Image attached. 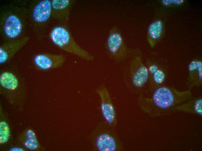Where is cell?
<instances>
[{
  "mask_svg": "<svg viewBox=\"0 0 202 151\" xmlns=\"http://www.w3.org/2000/svg\"><path fill=\"white\" fill-rule=\"evenodd\" d=\"M22 28L21 24L19 19L15 16L11 15L6 19L4 25V31L6 35L10 38H14L20 33Z\"/></svg>",
  "mask_w": 202,
  "mask_h": 151,
  "instance_id": "cell-13",
  "label": "cell"
},
{
  "mask_svg": "<svg viewBox=\"0 0 202 151\" xmlns=\"http://www.w3.org/2000/svg\"><path fill=\"white\" fill-rule=\"evenodd\" d=\"M10 136L9 127L5 121L0 123V143L3 144L8 140Z\"/></svg>",
  "mask_w": 202,
  "mask_h": 151,
  "instance_id": "cell-16",
  "label": "cell"
},
{
  "mask_svg": "<svg viewBox=\"0 0 202 151\" xmlns=\"http://www.w3.org/2000/svg\"><path fill=\"white\" fill-rule=\"evenodd\" d=\"M137 54L133 58L126 71L125 83L133 93L140 95L146 92L149 88V74L147 67Z\"/></svg>",
  "mask_w": 202,
  "mask_h": 151,
  "instance_id": "cell-3",
  "label": "cell"
},
{
  "mask_svg": "<svg viewBox=\"0 0 202 151\" xmlns=\"http://www.w3.org/2000/svg\"><path fill=\"white\" fill-rule=\"evenodd\" d=\"M107 48L109 56L116 61L122 60L126 56L127 50L121 32L114 26L111 29L107 42Z\"/></svg>",
  "mask_w": 202,
  "mask_h": 151,
  "instance_id": "cell-5",
  "label": "cell"
},
{
  "mask_svg": "<svg viewBox=\"0 0 202 151\" xmlns=\"http://www.w3.org/2000/svg\"><path fill=\"white\" fill-rule=\"evenodd\" d=\"M34 60L38 67L46 70L60 67L66 61V57L62 54H43L35 56Z\"/></svg>",
  "mask_w": 202,
  "mask_h": 151,
  "instance_id": "cell-7",
  "label": "cell"
},
{
  "mask_svg": "<svg viewBox=\"0 0 202 151\" xmlns=\"http://www.w3.org/2000/svg\"><path fill=\"white\" fill-rule=\"evenodd\" d=\"M10 151H24V149L20 148H14L10 149Z\"/></svg>",
  "mask_w": 202,
  "mask_h": 151,
  "instance_id": "cell-17",
  "label": "cell"
},
{
  "mask_svg": "<svg viewBox=\"0 0 202 151\" xmlns=\"http://www.w3.org/2000/svg\"><path fill=\"white\" fill-rule=\"evenodd\" d=\"M50 37L53 42L64 51L87 61L94 60V56L80 47L64 28L55 27L51 31Z\"/></svg>",
  "mask_w": 202,
  "mask_h": 151,
  "instance_id": "cell-4",
  "label": "cell"
},
{
  "mask_svg": "<svg viewBox=\"0 0 202 151\" xmlns=\"http://www.w3.org/2000/svg\"><path fill=\"white\" fill-rule=\"evenodd\" d=\"M26 139L24 143L25 147L30 150L36 149L38 147V143L34 132L32 130H28L26 133Z\"/></svg>",
  "mask_w": 202,
  "mask_h": 151,
  "instance_id": "cell-15",
  "label": "cell"
},
{
  "mask_svg": "<svg viewBox=\"0 0 202 151\" xmlns=\"http://www.w3.org/2000/svg\"><path fill=\"white\" fill-rule=\"evenodd\" d=\"M115 128L106 122L99 123L90 136L95 150L100 151H121L122 143Z\"/></svg>",
  "mask_w": 202,
  "mask_h": 151,
  "instance_id": "cell-2",
  "label": "cell"
},
{
  "mask_svg": "<svg viewBox=\"0 0 202 151\" xmlns=\"http://www.w3.org/2000/svg\"><path fill=\"white\" fill-rule=\"evenodd\" d=\"M74 1L71 0H53L51 2L53 15L61 20L68 19Z\"/></svg>",
  "mask_w": 202,
  "mask_h": 151,
  "instance_id": "cell-11",
  "label": "cell"
},
{
  "mask_svg": "<svg viewBox=\"0 0 202 151\" xmlns=\"http://www.w3.org/2000/svg\"><path fill=\"white\" fill-rule=\"evenodd\" d=\"M162 24L160 21H155L149 26L148 30V41L153 47L155 44V41L159 37L161 31Z\"/></svg>",
  "mask_w": 202,
  "mask_h": 151,
  "instance_id": "cell-14",
  "label": "cell"
},
{
  "mask_svg": "<svg viewBox=\"0 0 202 151\" xmlns=\"http://www.w3.org/2000/svg\"><path fill=\"white\" fill-rule=\"evenodd\" d=\"M28 37L4 44L0 47V63L3 64L10 59L15 53L28 42Z\"/></svg>",
  "mask_w": 202,
  "mask_h": 151,
  "instance_id": "cell-8",
  "label": "cell"
},
{
  "mask_svg": "<svg viewBox=\"0 0 202 151\" xmlns=\"http://www.w3.org/2000/svg\"><path fill=\"white\" fill-rule=\"evenodd\" d=\"M101 100V108L102 115L107 123L115 128L117 124L116 113L111 98L107 88L101 85L96 89Z\"/></svg>",
  "mask_w": 202,
  "mask_h": 151,
  "instance_id": "cell-6",
  "label": "cell"
},
{
  "mask_svg": "<svg viewBox=\"0 0 202 151\" xmlns=\"http://www.w3.org/2000/svg\"><path fill=\"white\" fill-rule=\"evenodd\" d=\"M192 97L191 90L180 91L173 86L163 85L139 95L140 109L152 117L169 115L178 105Z\"/></svg>",
  "mask_w": 202,
  "mask_h": 151,
  "instance_id": "cell-1",
  "label": "cell"
},
{
  "mask_svg": "<svg viewBox=\"0 0 202 151\" xmlns=\"http://www.w3.org/2000/svg\"><path fill=\"white\" fill-rule=\"evenodd\" d=\"M179 112L201 116L202 96L192 97L189 100L178 105L174 108L173 112Z\"/></svg>",
  "mask_w": 202,
  "mask_h": 151,
  "instance_id": "cell-10",
  "label": "cell"
},
{
  "mask_svg": "<svg viewBox=\"0 0 202 151\" xmlns=\"http://www.w3.org/2000/svg\"><path fill=\"white\" fill-rule=\"evenodd\" d=\"M51 10V2L48 0L41 1L35 6L33 9V18L37 22H45L49 18Z\"/></svg>",
  "mask_w": 202,
  "mask_h": 151,
  "instance_id": "cell-12",
  "label": "cell"
},
{
  "mask_svg": "<svg viewBox=\"0 0 202 151\" xmlns=\"http://www.w3.org/2000/svg\"><path fill=\"white\" fill-rule=\"evenodd\" d=\"M202 84V62L198 60L193 61L190 63L188 66L186 87L188 90H191L194 87H201Z\"/></svg>",
  "mask_w": 202,
  "mask_h": 151,
  "instance_id": "cell-9",
  "label": "cell"
}]
</instances>
